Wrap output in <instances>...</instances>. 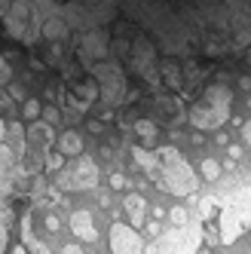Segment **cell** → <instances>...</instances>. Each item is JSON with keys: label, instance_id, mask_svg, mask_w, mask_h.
I'll use <instances>...</instances> for the list:
<instances>
[{"label": "cell", "instance_id": "cell-1", "mask_svg": "<svg viewBox=\"0 0 251 254\" xmlns=\"http://www.w3.org/2000/svg\"><path fill=\"white\" fill-rule=\"evenodd\" d=\"M0 28L62 83L114 59L129 89L190 101L221 59L251 46V0H0Z\"/></svg>", "mask_w": 251, "mask_h": 254}, {"label": "cell", "instance_id": "cell-2", "mask_svg": "<svg viewBox=\"0 0 251 254\" xmlns=\"http://www.w3.org/2000/svg\"><path fill=\"white\" fill-rule=\"evenodd\" d=\"M218 199V242L233 245L239 236L251 227V172L245 169V175H236L233 169H227V178H218V187L211 193Z\"/></svg>", "mask_w": 251, "mask_h": 254}, {"label": "cell", "instance_id": "cell-3", "mask_svg": "<svg viewBox=\"0 0 251 254\" xmlns=\"http://www.w3.org/2000/svg\"><path fill=\"white\" fill-rule=\"evenodd\" d=\"M230 86L218 77V80H205L196 95L190 98L187 107V123L193 129H202V132H218L221 126L230 120Z\"/></svg>", "mask_w": 251, "mask_h": 254}, {"label": "cell", "instance_id": "cell-4", "mask_svg": "<svg viewBox=\"0 0 251 254\" xmlns=\"http://www.w3.org/2000/svg\"><path fill=\"white\" fill-rule=\"evenodd\" d=\"M153 150H156V159H159L156 187L172 193V196H196V190H199V175L190 169V162L181 156V150L172 147V144H163V147H153Z\"/></svg>", "mask_w": 251, "mask_h": 254}, {"label": "cell", "instance_id": "cell-5", "mask_svg": "<svg viewBox=\"0 0 251 254\" xmlns=\"http://www.w3.org/2000/svg\"><path fill=\"white\" fill-rule=\"evenodd\" d=\"M56 144V135H52L49 123H31L25 129V156L19 162V178H34L43 172L46 153Z\"/></svg>", "mask_w": 251, "mask_h": 254}, {"label": "cell", "instance_id": "cell-6", "mask_svg": "<svg viewBox=\"0 0 251 254\" xmlns=\"http://www.w3.org/2000/svg\"><path fill=\"white\" fill-rule=\"evenodd\" d=\"M202 233H205V224L196 217V221H187V224H175V230L163 233L153 245H144V251H199L202 248Z\"/></svg>", "mask_w": 251, "mask_h": 254}, {"label": "cell", "instance_id": "cell-7", "mask_svg": "<svg viewBox=\"0 0 251 254\" xmlns=\"http://www.w3.org/2000/svg\"><path fill=\"white\" fill-rule=\"evenodd\" d=\"M52 181H56V187L67 190V193H80V190H95L98 187V166L92 156H74V162L70 166H64L59 175H52Z\"/></svg>", "mask_w": 251, "mask_h": 254}, {"label": "cell", "instance_id": "cell-8", "mask_svg": "<svg viewBox=\"0 0 251 254\" xmlns=\"http://www.w3.org/2000/svg\"><path fill=\"white\" fill-rule=\"evenodd\" d=\"M19 162L22 156L12 150V144L6 138V120L0 114V199H9L19 181Z\"/></svg>", "mask_w": 251, "mask_h": 254}, {"label": "cell", "instance_id": "cell-9", "mask_svg": "<svg viewBox=\"0 0 251 254\" xmlns=\"http://www.w3.org/2000/svg\"><path fill=\"white\" fill-rule=\"evenodd\" d=\"M107 245L117 254H135V251H144V236L138 230H132V224H114Z\"/></svg>", "mask_w": 251, "mask_h": 254}, {"label": "cell", "instance_id": "cell-10", "mask_svg": "<svg viewBox=\"0 0 251 254\" xmlns=\"http://www.w3.org/2000/svg\"><path fill=\"white\" fill-rule=\"evenodd\" d=\"M70 233L83 242H98V227H95V217L89 208H77L70 214Z\"/></svg>", "mask_w": 251, "mask_h": 254}, {"label": "cell", "instance_id": "cell-11", "mask_svg": "<svg viewBox=\"0 0 251 254\" xmlns=\"http://www.w3.org/2000/svg\"><path fill=\"white\" fill-rule=\"evenodd\" d=\"M123 208H126V214H129L132 227H138V224L147 221V202H144V196H141V193H126Z\"/></svg>", "mask_w": 251, "mask_h": 254}, {"label": "cell", "instance_id": "cell-12", "mask_svg": "<svg viewBox=\"0 0 251 254\" xmlns=\"http://www.w3.org/2000/svg\"><path fill=\"white\" fill-rule=\"evenodd\" d=\"M12 217H15L12 196H9V199H0V251L9 248V227H12Z\"/></svg>", "mask_w": 251, "mask_h": 254}, {"label": "cell", "instance_id": "cell-13", "mask_svg": "<svg viewBox=\"0 0 251 254\" xmlns=\"http://www.w3.org/2000/svg\"><path fill=\"white\" fill-rule=\"evenodd\" d=\"M156 120L153 117H135V123H132V132L141 138V144H153V138H156Z\"/></svg>", "mask_w": 251, "mask_h": 254}, {"label": "cell", "instance_id": "cell-14", "mask_svg": "<svg viewBox=\"0 0 251 254\" xmlns=\"http://www.w3.org/2000/svg\"><path fill=\"white\" fill-rule=\"evenodd\" d=\"M59 150H62L64 156H80V153H83V138H80L77 132H64V135L59 138Z\"/></svg>", "mask_w": 251, "mask_h": 254}, {"label": "cell", "instance_id": "cell-15", "mask_svg": "<svg viewBox=\"0 0 251 254\" xmlns=\"http://www.w3.org/2000/svg\"><path fill=\"white\" fill-rule=\"evenodd\" d=\"M62 169H64V153H62V150H59V153L49 150V153H46V162H43V172L52 178V175H59Z\"/></svg>", "mask_w": 251, "mask_h": 254}, {"label": "cell", "instance_id": "cell-16", "mask_svg": "<svg viewBox=\"0 0 251 254\" xmlns=\"http://www.w3.org/2000/svg\"><path fill=\"white\" fill-rule=\"evenodd\" d=\"M199 169H202V178H205V181H218V178L224 175V169H221L218 159H202Z\"/></svg>", "mask_w": 251, "mask_h": 254}, {"label": "cell", "instance_id": "cell-17", "mask_svg": "<svg viewBox=\"0 0 251 254\" xmlns=\"http://www.w3.org/2000/svg\"><path fill=\"white\" fill-rule=\"evenodd\" d=\"M22 117H25V120H37V117H40V101L34 98V95L25 98V104H22Z\"/></svg>", "mask_w": 251, "mask_h": 254}, {"label": "cell", "instance_id": "cell-18", "mask_svg": "<svg viewBox=\"0 0 251 254\" xmlns=\"http://www.w3.org/2000/svg\"><path fill=\"white\" fill-rule=\"evenodd\" d=\"M12 62L6 59V56H0V86H9V80H12Z\"/></svg>", "mask_w": 251, "mask_h": 254}, {"label": "cell", "instance_id": "cell-19", "mask_svg": "<svg viewBox=\"0 0 251 254\" xmlns=\"http://www.w3.org/2000/svg\"><path fill=\"white\" fill-rule=\"evenodd\" d=\"M43 230H46L49 236L62 230V221H59V214H56V211H46V214H43Z\"/></svg>", "mask_w": 251, "mask_h": 254}, {"label": "cell", "instance_id": "cell-20", "mask_svg": "<svg viewBox=\"0 0 251 254\" xmlns=\"http://www.w3.org/2000/svg\"><path fill=\"white\" fill-rule=\"evenodd\" d=\"M169 221H172V224H187V221H190V211L178 205V208H172V211H169Z\"/></svg>", "mask_w": 251, "mask_h": 254}, {"label": "cell", "instance_id": "cell-21", "mask_svg": "<svg viewBox=\"0 0 251 254\" xmlns=\"http://www.w3.org/2000/svg\"><path fill=\"white\" fill-rule=\"evenodd\" d=\"M86 126H89V132H92V135H101V132H104V126H107V123H104V120H101V123H98V120H89Z\"/></svg>", "mask_w": 251, "mask_h": 254}, {"label": "cell", "instance_id": "cell-22", "mask_svg": "<svg viewBox=\"0 0 251 254\" xmlns=\"http://www.w3.org/2000/svg\"><path fill=\"white\" fill-rule=\"evenodd\" d=\"M111 187H114V190H123V187H126V178H123L120 172H114V175H111Z\"/></svg>", "mask_w": 251, "mask_h": 254}, {"label": "cell", "instance_id": "cell-23", "mask_svg": "<svg viewBox=\"0 0 251 254\" xmlns=\"http://www.w3.org/2000/svg\"><path fill=\"white\" fill-rule=\"evenodd\" d=\"M111 202H114V199H111V193H107V190H101V193H98V205H101V208H111Z\"/></svg>", "mask_w": 251, "mask_h": 254}, {"label": "cell", "instance_id": "cell-24", "mask_svg": "<svg viewBox=\"0 0 251 254\" xmlns=\"http://www.w3.org/2000/svg\"><path fill=\"white\" fill-rule=\"evenodd\" d=\"M242 141L251 147V120H245V123H242Z\"/></svg>", "mask_w": 251, "mask_h": 254}, {"label": "cell", "instance_id": "cell-25", "mask_svg": "<svg viewBox=\"0 0 251 254\" xmlns=\"http://www.w3.org/2000/svg\"><path fill=\"white\" fill-rule=\"evenodd\" d=\"M227 156H233V159L239 162V156H242V147H239V144H227Z\"/></svg>", "mask_w": 251, "mask_h": 254}, {"label": "cell", "instance_id": "cell-26", "mask_svg": "<svg viewBox=\"0 0 251 254\" xmlns=\"http://www.w3.org/2000/svg\"><path fill=\"white\" fill-rule=\"evenodd\" d=\"M59 251H64V254H77V251H83V245H59Z\"/></svg>", "mask_w": 251, "mask_h": 254}, {"label": "cell", "instance_id": "cell-27", "mask_svg": "<svg viewBox=\"0 0 251 254\" xmlns=\"http://www.w3.org/2000/svg\"><path fill=\"white\" fill-rule=\"evenodd\" d=\"M43 117H46V123H59V111H56V107H49Z\"/></svg>", "mask_w": 251, "mask_h": 254}, {"label": "cell", "instance_id": "cell-28", "mask_svg": "<svg viewBox=\"0 0 251 254\" xmlns=\"http://www.w3.org/2000/svg\"><path fill=\"white\" fill-rule=\"evenodd\" d=\"M144 224H147V233L150 236H159V224L156 221H144Z\"/></svg>", "mask_w": 251, "mask_h": 254}, {"label": "cell", "instance_id": "cell-29", "mask_svg": "<svg viewBox=\"0 0 251 254\" xmlns=\"http://www.w3.org/2000/svg\"><path fill=\"white\" fill-rule=\"evenodd\" d=\"M218 144H221V147H227V144H230V138H227L221 129H218Z\"/></svg>", "mask_w": 251, "mask_h": 254}]
</instances>
